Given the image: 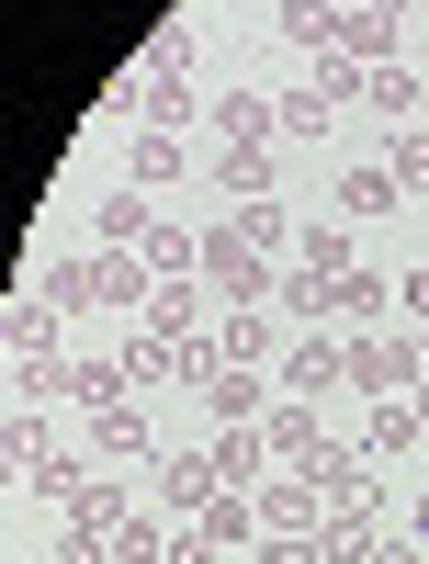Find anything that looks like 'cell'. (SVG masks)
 I'll use <instances>...</instances> for the list:
<instances>
[{
    "instance_id": "obj_1",
    "label": "cell",
    "mask_w": 429,
    "mask_h": 564,
    "mask_svg": "<svg viewBox=\"0 0 429 564\" xmlns=\"http://www.w3.org/2000/svg\"><path fill=\"white\" fill-rule=\"evenodd\" d=\"M351 384L362 395H418L429 384V327H362L351 339Z\"/></svg>"
},
{
    "instance_id": "obj_2",
    "label": "cell",
    "mask_w": 429,
    "mask_h": 564,
    "mask_svg": "<svg viewBox=\"0 0 429 564\" xmlns=\"http://www.w3.org/2000/svg\"><path fill=\"white\" fill-rule=\"evenodd\" d=\"M34 294L57 305L68 327H90V316H114V260H103V249H79V260H45V271H34Z\"/></svg>"
},
{
    "instance_id": "obj_3",
    "label": "cell",
    "mask_w": 429,
    "mask_h": 564,
    "mask_svg": "<svg viewBox=\"0 0 429 564\" xmlns=\"http://www.w3.org/2000/svg\"><path fill=\"white\" fill-rule=\"evenodd\" d=\"M204 282H226L237 305H271V294H282V260L249 249V238H226V226H204Z\"/></svg>"
},
{
    "instance_id": "obj_4",
    "label": "cell",
    "mask_w": 429,
    "mask_h": 564,
    "mask_svg": "<svg viewBox=\"0 0 429 564\" xmlns=\"http://www.w3.org/2000/svg\"><path fill=\"white\" fill-rule=\"evenodd\" d=\"M317 542H328V564H362L373 542H385V475H373V486H351V497H328Z\"/></svg>"
},
{
    "instance_id": "obj_5",
    "label": "cell",
    "mask_w": 429,
    "mask_h": 564,
    "mask_svg": "<svg viewBox=\"0 0 429 564\" xmlns=\"http://www.w3.org/2000/svg\"><path fill=\"white\" fill-rule=\"evenodd\" d=\"M271 384L317 406L328 384H351V339H340V327H305V339H294V350H282V372H271Z\"/></svg>"
},
{
    "instance_id": "obj_6",
    "label": "cell",
    "mask_w": 429,
    "mask_h": 564,
    "mask_svg": "<svg viewBox=\"0 0 429 564\" xmlns=\"http://www.w3.org/2000/svg\"><path fill=\"white\" fill-rule=\"evenodd\" d=\"M79 452L90 463H159V430H148V406H103V417H79Z\"/></svg>"
},
{
    "instance_id": "obj_7",
    "label": "cell",
    "mask_w": 429,
    "mask_h": 564,
    "mask_svg": "<svg viewBox=\"0 0 429 564\" xmlns=\"http://www.w3.org/2000/svg\"><path fill=\"white\" fill-rule=\"evenodd\" d=\"M226 475H215V452L204 441H170L159 452V508H170V520H204V497H215Z\"/></svg>"
},
{
    "instance_id": "obj_8",
    "label": "cell",
    "mask_w": 429,
    "mask_h": 564,
    "mask_svg": "<svg viewBox=\"0 0 429 564\" xmlns=\"http://www.w3.org/2000/svg\"><path fill=\"white\" fill-rule=\"evenodd\" d=\"M125 395H136V361H125V350H68V395H57V406L103 417V406H125Z\"/></svg>"
},
{
    "instance_id": "obj_9",
    "label": "cell",
    "mask_w": 429,
    "mask_h": 564,
    "mask_svg": "<svg viewBox=\"0 0 429 564\" xmlns=\"http://www.w3.org/2000/svg\"><path fill=\"white\" fill-rule=\"evenodd\" d=\"M282 406V384H271V372H215V384H204V417H215V430H260V417Z\"/></svg>"
},
{
    "instance_id": "obj_10",
    "label": "cell",
    "mask_w": 429,
    "mask_h": 564,
    "mask_svg": "<svg viewBox=\"0 0 429 564\" xmlns=\"http://www.w3.org/2000/svg\"><path fill=\"white\" fill-rule=\"evenodd\" d=\"M125 181H136V193H181V181H193V135L148 124V135H136V148H125Z\"/></svg>"
},
{
    "instance_id": "obj_11",
    "label": "cell",
    "mask_w": 429,
    "mask_h": 564,
    "mask_svg": "<svg viewBox=\"0 0 429 564\" xmlns=\"http://www.w3.org/2000/svg\"><path fill=\"white\" fill-rule=\"evenodd\" d=\"M385 305H396V282L385 271H340V282H328V327H340V339H362V327H385Z\"/></svg>"
},
{
    "instance_id": "obj_12",
    "label": "cell",
    "mask_w": 429,
    "mask_h": 564,
    "mask_svg": "<svg viewBox=\"0 0 429 564\" xmlns=\"http://www.w3.org/2000/svg\"><path fill=\"white\" fill-rule=\"evenodd\" d=\"M204 124H215V148H282V102L271 90H226Z\"/></svg>"
},
{
    "instance_id": "obj_13",
    "label": "cell",
    "mask_w": 429,
    "mask_h": 564,
    "mask_svg": "<svg viewBox=\"0 0 429 564\" xmlns=\"http://www.w3.org/2000/svg\"><path fill=\"white\" fill-rule=\"evenodd\" d=\"M260 441H271V463H282V475H305V463L328 452V417H317L305 395H282V406L260 417Z\"/></svg>"
},
{
    "instance_id": "obj_14",
    "label": "cell",
    "mask_w": 429,
    "mask_h": 564,
    "mask_svg": "<svg viewBox=\"0 0 429 564\" xmlns=\"http://www.w3.org/2000/svg\"><path fill=\"white\" fill-rule=\"evenodd\" d=\"M204 170H215L226 204H271V193H282V148H215Z\"/></svg>"
},
{
    "instance_id": "obj_15",
    "label": "cell",
    "mask_w": 429,
    "mask_h": 564,
    "mask_svg": "<svg viewBox=\"0 0 429 564\" xmlns=\"http://www.w3.org/2000/svg\"><path fill=\"white\" fill-rule=\"evenodd\" d=\"M396 204H407V181H396L385 159H351V170H340V215H351V226H385Z\"/></svg>"
},
{
    "instance_id": "obj_16",
    "label": "cell",
    "mask_w": 429,
    "mask_h": 564,
    "mask_svg": "<svg viewBox=\"0 0 429 564\" xmlns=\"http://www.w3.org/2000/svg\"><path fill=\"white\" fill-rule=\"evenodd\" d=\"M193 531H204V542H215V553L237 564V553H249V542H260V497H249V486H215V497H204V520H193Z\"/></svg>"
},
{
    "instance_id": "obj_17",
    "label": "cell",
    "mask_w": 429,
    "mask_h": 564,
    "mask_svg": "<svg viewBox=\"0 0 429 564\" xmlns=\"http://www.w3.org/2000/svg\"><path fill=\"white\" fill-rule=\"evenodd\" d=\"M328 520V486L317 475H271L260 486V531H317Z\"/></svg>"
},
{
    "instance_id": "obj_18",
    "label": "cell",
    "mask_w": 429,
    "mask_h": 564,
    "mask_svg": "<svg viewBox=\"0 0 429 564\" xmlns=\"http://www.w3.org/2000/svg\"><path fill=\"white\" fill-rule=\"evenodd\" d=\"M57 452H68V441H57V417H45V406H12V430H0V463H12V475H45Z\"/></svg>"
},
{
    "instance_id": "obj_19",
    "label": "cell",
    "mask_w": 429,
    "mask_h": 564,
    "mask_svg": "<svg viewBox=\"0 0 429 564\" xmlns=\"http://www.w3.org/2000/svg\"><path fill=\"white\" fill-rule=\"evenodd\" d=\"M271 45H294V57L317 68L328 45H340V12H328V0H282V12H271Z\"/></svg>"
},
{
    "instance_id": "obj_20",
    "label": "cell",
    "mask_w": 429,
    "mask_h": 564,
    "mask_svg": "<svg viewBox=\"0 0 429 564\" xmlns=\"http://www.w3.org/2000/svg\"><path fill=\"white\" fill-rule=\"evenodd\" d=\"M204 452H215V475H226V486H249V497H260V486L282 475V463H271V441H260V430H215Z\"/></svg>"
},
{
    "instance_id": "obj_21",
    "label": "cell",
    "mask_w": 429,
    "mask_h": 564,
    "mask_svg": "<svg viewBox=\"0 0 429 564\" xmlns=\"http://www.w3.org/2000/svg\"><path fill=\"white\" fill-rule=\"evenodd\" d=\"M362 102H373V124H418V102H429V79H418V68L396 57V68H373V79H362Z\"/></svg>"
},
{
    "instance_id": "obj_22",
    "label": "cell",
    "mask_w": 429,
    "mask_h": 564,
    "mask_svg": "<svg viewBox=\"0 0 429 564\" xmlns=\"http://www.w3.org/2000/svg\"><path fill=\"white\" fill-rule=\"evenodd\" d=\"M148 238H159V193H136V181L103 193V249H148Z\"/></svg>"
},
{
    "instance_id": "obj_23",
    "label": "cell",
    "mask_w": 429,
    "mask_h": 564,
    "mask_svg": "<svg viewBox=\"0 0 429 564\" xmlns=\"http://www.w3.org/2000/svg\"><path fill=\"white\" fill-rule=\"evenodd\" d=\"M294 271L340 282V271H351V215H317V226H294Z\"/></svg>"
},
{
    "instance_id": "obj_24",
    "label": "cell",
    "mask_w": 429,
    "mask_h": 564,
    "mask_svg": "<svg viewBox=\"0 0 429 564\" xmlns=\"http://www.w3.org/2000/svg\"><path fill=\"white\" fill-rule=\"evenodd\" d=\"M148 271H159V282H193V271H204V226L159 215V238H148Z\"/></svg>"
},
{
    "instance_id": "obj_25",
    "label": "cell",
    "mask_w": 429,
    "mask_h": 564,
    "mask_svg": "<svg viewBox=\"0 0 429 564\" xmlns=\"http://www.w3.org/2000/svg\"><path fill=\"white\" fill-rule=\"evenodd\" d=\"M407 441H429V430H418V406H407V395H373V417H362V452L385 463V452H407Z\"/></svg>"
},
{
    "instance_id": "obj_26",
    "label": "cell",
    "mask_w": 429,
    "mask_h": 564,
    "mask_svg": "<svg viewBox=\"0 0 429 564\" xmlns=\"http://www.w3.org/2000/svg\"><path fill=\"white\" fill-rule=\"evenodd\" d=\"M328 124H340V102H328L317 79H305V90H282V135H294V148H317Z\"/></svg>"
},
{
    "instance_id": "obj_27",
    "label": "cell",
    "mask_w": 429,
    "mask_h": 564,
    "mask_svg": "<svg viewBox=\"0 0 429 564\" xmlns=\"http://www.w3.org/2000/svg\"><path fill=\"white\" fill-rule=\"evenodd\" d=\"M226 238H249V249H294V238H282V204H226Z\"/></svg>"
},
{
    "instance_id": "obj_28",
    "label": "cell",
    "mask_w": 429,
    "mask_h": 564,
    "mask_svg": "<svg viewBox=\"0 0 429 564\" xmlns=\"http://www.w3.org/2000/svg\"><path fill=\"white\" fill-rule=\"evenodd\" d=\"M385 170L407 181V193H429V124H396L385 135Z\"/></svg>"
},
{
    "instance_id": "obj_29",
    "label": "cell",
    "mask_w": 429,
    "mask_h": 564,
    "mask_svg": "<svg viewBox=\"0 0 429 564\" xmlns=\"http://www.w3.org/2000/svg\"><path fill=\"white\" fill-rule=\"evenodd\" d=\"M237 564H328V542H317V531H260Z\"/></svg>"
},
{
    "instance_id": "obj_30",
    "label": "cell",
    "mask_w": 429,
    "mask_h": 564,
    "mask_svg": "<svg viewBox=\"0 0 429 564\" xmlns=\"http://www.w3.org/2000/svg\"><path fill=\"white\" fill-rule=\"evenodd\" d=\"M148 327H159V339H204V327H193V282H159V294H148Z\"/></svg>"
},
{
    "instance_id": "obj_31",
    "label": "cell",
    "mask_w": 429,
    "mask_h": 564,
    "mask_svg": "<svg viewBox=\"0 0 429 564\" xmlns=\"http://www.w3.org/2000/svg\"><path fill=\"white\" fill-rule=\"evenodd\" d=\"M396 305H407V327H429V260H418V271H396Z\"/></svg>"
},
{
    "instance_id": "obj_32",
    "label": "cell",
    "mask_w": 429,
    "mask_h": 564,
    "mask_svg": "<svg viewBox=\"0 0 429 564\" xmlns=\"http://www.w3.org/2000/svg\"><path fill=\"white\" fill-rule=\"evenodd\" d=\"M407 531H418V542H429V486H418V508H407Z\"/></svg>"
},
{
    "instance_id": "obj_33",
    "label": "cell",
    "mask_w": 429,
    "mask_h": 564,
    "mask_svg": "<svg viewBox=\"0 0 429 564\" xmlns=\"http://www.w3.org/2000/svg\"><path fill=\"white\" fill-rule=\"evenodd\" d=\"M362 12H385V23H396V12H407V0H362Z\"/></svg>"
},
{
    "instance_id": "obj_34",
    "label": "cell",
    "mask_w": 429,
    "mask_h": 564,
    "mask_svg": "<svg viewBox=\"0 0 429 564\" xmlns=\"http://www.w3.org/2000/svg\"><path fill=\"white\" fill-rule=\"evenodd\" d=\"M407 406H418V430H429V384H418V395H407Z\"/></svg>"
}]
</instances>
